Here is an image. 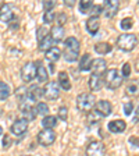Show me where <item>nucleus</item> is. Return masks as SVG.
<instances>
[{
  "mask_svg": "<svg viewBox=\"0 0 139 156\" xmlns=\"http://www.w3.org/2000/svg\"><path fill=\"white\" fill-rule=\"evenodd\" d=\"M96 105V98H95L93 94H89V92H84V94L78 95L77 98V107L81 112H91L92 109Z\"/></svg>",
  "mask_w": 139,
  "mask_h": 156,
  "instance_id": "nucleus-1",
  "label": "nucleus"
},
{
  "mask_svg": "<svg viewBox=\"0 0 139 156\" xmlns=\"http://www.w3.org/2000/svg\"><path fill=\"white\" fill-rule=\"evenodd\" d=\"M104 85H106L107 89H117L120 88L123 84V77L120 75V73L117 71L116 68H111V70H107L106 74H104Z\"/></svg>",
  "mask_w": 139,
  "mask_h": 156,
  "instance_id": "nucleus-2",
  "label": "nucleus"
},
{
  "mask_svg": "<svg viewBox=\"0 0 139 156\" xmlns=\"http://www.w3.org/2000/svg\"><path fill=\"white\" fill-rule=\"evenodd\" d=\"M136 42H138L136 35H134V34H123L117 39V46L124 52H131L136 46Z\"/></svg>",
  "mask_w": 139,
  "mask_h": 156,
  "instance_id": "nucleus-3",
  "label": "nucleus"
},
{
  "mask_svg": "<svg viewBox=\"0 0 139 156\" xmlns=\"http://www.w3.org/2000/svg\"><path fill=\"white\" fill-rule=\"evenodd\" d=\"M42 94L47 101H56L60 96V87L56 81L46 82L45 88H42Z\"/></svg>",
  "mask_w": 139,
  "mask_h": 156,
  "instance_id": "nucleus-4",
  "label": "nucleus"
},
{
  "mask_svg": "<svg viewBox=\"0 0 139 156\" xmlns=\"http://www.w3.org/2000/svg\"><path fill=\"white\" fill-rule=\"evenodd\" d=\"M36 68H38V66L33 62H28L23 66V68H21V78H23L24 82L28 84V82L32 81L33 78H36Z\"/></svg>",
  "mask_w": 139,
  "mask_h": 156,
  "instance_id": "nucleus-5",
  "label": "nucleus"
},
{
  "mask_svg": "<svg viewBox=\"0 0 139 156\" xmlns=\"http://www.w3.org/2000/svg\"><path fill=\"white\" fill-rule=\"evenodd\" d=\"M86 156H104L106 155V146L100 141H91L86 146Z\"/></svg>",
  "mask_w": 139,
  "mask_h": 156,
  "instance_id": "nucleus-6",
  "label": "nucleus"
},
{
  "mask_svg": "<svg viewBox=\"0 0 139 156\" xmlns=\"http://www.w3.org/2000/svg\"><path fill=\"white\" fill-rule=\"evenodd\" d=\"M54 141H56V134L53 130H45L43 128L42 131H39L38 142L42 146H50L54 144Z\"/></svg>",
  "mask_w": 139,
  "mask_h": 156,
  "instance_id": "nucleus-7",
  "label": "nucleus"
},
{
  "mask_svg": "<svg viewBox=\"0 0 139 156\" xmlns=\"http://www.w3.org/2000/svg\"><path fill=\"white\" fill-rule=\"evenodd\" d=\"M26 130H28V121H26L25 119H17V120L11 124V128H10L11 134L17 135V136H21L23 134H25Z\"/></svg>",
  "mask_w": 139,
  "mask_h": 156,
  "instance_id": "nucleus-8",
  "label": "nucleus"
},
{
  "mask_svg": "<svg viewBox=\"0 0 139 156\" xmlns=\"http://www.w3.org/2000/svg\"><path fill=\"white\" fill-rule=\"evenodd\" d=\"M118 9H120V2L118 0H107L103 6V13L107 18H111L118 13Z\"/></svg>",
  "mask_w": 139,
  "mask_h": 156,
  "instance_id": "nucleus-9",
  "label": "nucleus"
},
{
  "mask_svg": "<svg viewBox=\"0 0 139 156\" xmlns=\"http://www.w3.org/2000/svg\"><path fill=\"white\" fill-rule=\"evenodd\" d=\"M111 110H113V107H111L110 102H107V101H99V102H96V105H95V112H96L102 119L110 116Z\"/></svg>",
  "mask_w": 139,
  "mask_h": 156,
  "instance_id": "nucleus-10",
  "label": "nucleus"
},
{
  "mask_svg": "<svg viewBox=\"0 0 139 156\" xmlns=\"http://www.w3.org/2000/svg\"><path fill=\"white\" fill-rule=\"evenodd\" d=\"M14 18V7L11 4H3L0 7V21L2 23H11Z\"/></svg>",
  "mask_w": 139,
  "mask_h": 156,
  "instance_id": "nucleus-11",
  "label": "nucleus"
},
{
  "mask_svg": "<svg viewBox=\"0 0 139 156\" xmlns=\"http://www.w3.org/2000/svg\"><path fill=\"white\" fill-rule=\"evenodd\" d=\"M88 85H89V89L93 92L100 91L104 85V80L103 75H97V74H92L89 77V81H88Z\"/></svg>",
  "mask_w": 139,
  "mask_h": 156,
  "instance_id": "nucleus-12",
  "label": "nucleus"
},
{
  "mask_svg": "<svg viewBox=\"0 0 139 156\" xmlns=\"http://www.w3.org/2000/svg\"><path fill=\"white\" fill-rule=\"evenodd\" d=\"M107 64H106V60L104 58H95L92 60V66H91V71L92 74H97V75H103L104 73L107 71L106 70Z\"/></svg>",
  "mask_w": 139,
  "mask_h": 156,
  "instance_id": "nucleus-13",
  "label": "nucleus"
},
{
  "mask_svg": "<svg viewBox=\"0 0 139 156\" xmlns=\"http://www.w3.org/2000/svg\"><path fill=\"white\" fill-rule=\"evenodd\" d=\"M50 38H52V41L53 42H61L63 39H64V36H65V31H64V28L63 27H60V25H53L52 28H50Z\"/></svg>",
  "mask_w": 139,
  "mask_h": 156,
  "instance_id": "nucleus-14",
  "label": "nucleus"
},
{
  "mask_svg": "<svg viewBox=\"0 0 139 156\" xmlns=\"http://www.w3.org/2000/svg\"><path fill=\"white\" fill-rule=\"evenodd\" d=\"M107 128H109V131H111L114 134H120L127 130V123L124 120H113L107 124Z\"/></svg>",
  "mask_w": 139,
  "mask_h": 156,
  "instance_id": "nucleus-15",
  "label": "nucleus"
},
{
  "mask_svg": "<svg viewBox=\"0 0 139 156\" xmlns=\"http://www.w3.org/2000/svg\"><path fill=\"white\" fill-rule=\"evenodd\" d=\"M100 28V21H99V17H91V18L86 21V31L91 34L92 36H95L97 34Z\"/></svg>",
  "mask_w": 139,
  "mask_h": 156,
  "instance_id": "nucleus-16",
  "label": "nucleus"
},
{
  "mask_svg": "<svg viewBox=\"0 0 139 156\" xmlns=\"http://www.w3.org/2000/svg\"><path fill=\"white\" fill-rule=\"evenodd\" d=\"M58 80H57V84L58 87L64 89V91H70L71 89V81H70V77L65 71H60L58 73Z\"/></svg>",
  "mask_w": 139,
  "mask_h": 156,
  "instance_id": "nucleus-17",
  "label": "nucleus"
},
{
  "mask_svg": "<svg viewBox=\"0 0 139 156\" xmlns=\"http://www.w3.org/2000/svg\"><path fill=\"white\" fill-rule=\"evenodd\" d=\"M38 68H36V78H38L39 82H46L49 80V73L46 70V67L42 64L40 62H35Z\"/></svg>",
  "mask_w": 139,
  "mask_h": 156,
  "instance_id": "nucleus-18",
  "label": "nucleus"
},
{
  "mask_svg": "<svg viewBox=\"0 0 139 156\" xmlns=\"http://www.w3.org/2000/svg\"><path fill=\"white\" fill-rule=\"evenodd\" d=\"M21 113H23V119H25L26 121H32L36 119V109H33V106H24L21 107Z\"/></svg>",
  "mask_w": 139,
  "mask_h": 156,
  "instance_id": "nucleus-19",
  "label": "nucleus"
},
{
  "mask_svg": "<svg viewBox=\"0 0 139 156\" xmlns=\"http://www.w3.org/2000/svg\"><path fill=\"white\" fill-rule=\"evenodd\" d=\"M45 57L47 58L50 63H53V62H57L58 58L61 57V50L57 48V46H53L52 49H49L47 52L45 53Z\"/></svg>",
  "mask_w": 139,
  "mask_h": 156,
  "instance_id": "nucleus-20",
  "label": "nucleus"
},
{
  "mask_svg": "<svg viewBox=\"0 0 139 156\" xmlns=\"http://www.w3.org/2000/svg\"><path fill=\"white\" fill-rule=\"evenodd\" d=\"M92 66V56L89 53H85L81 58H79V70L81 71H89Z\"/></svg>",
  "mask_w": 139,
  "mask_h": 156,
  "instance_id": "nucleus-21",
  "label": "nucleus"
},
{
  "mask_svg": "<svg viewBox=\"0 0 139 156\" xmlns=\"http://www.w3.org/2000/svg\"><path fill=\"white\" fill-rule=\"evenodd\" d=\"M42 127L45 128V130H52V128H54L56 126H57V117L56 116H45L42 120Z\"/></svg>",
  "mask_w": 139,
  "mask_h": 156,
  "instance_id": "nucleus-22",
  "label": "nucleus"
},
{
  "mask_svg": "<svg viewBox=\"0 0 139 156\" xmlns=\"http://www.w3.org/2000/svg\"><path fill=\"white\" fill-rule=\"evenodd\" d=\"M111 50H113V48H111L110 43H107V42H100L95 45V52L97 55H109Z\"/></svg>",
  "mask_w": 139,
  "mask_h": 156,
  "instance_id": "nucleus-23",
  "label": "nucleus"
},
{
  "mask_svg": "<svg viewBox=\"0 0 139 156\" xmlns=\"http://www.w3.org/2000/svg\"><path fill=\"white\" fill-rule=\"evenodd\" d=\"M78 55H79V52H78V50L64 48V53H63V56H64L65 62H68V63H74V62H77V60H78Z\"/></svg>",
  "mask_w": 139,
  "mask_h": 156,
  "instance_id": "nucleus-24",
  "label": "nucleus"
},
{
  "mask_svg": "<svg viewBox=\"0 0 139 156\" xmlns=\"http://www.w3.org/2000/svg\"><path fill=\"white\" fill-rule=\"evenodd\" d=\"M53 41H52V38H50V35H47L45 39H42L40 42H39V50L40 52H47L49 49H52L53 48Z\"/></svg>",
  "mask_w": 139,
  "mask_h": 156,
  "instance_id": "nucleus-25",
  "label": "nucleus"
},
{
  "mask_svg": "<svg viewBox=\"0 0 139 156\" xmlns=\"http://www.w3.org/2000/svg\"><path fill=\"white\" fill-rule=\"evenodd\" d=\"M65 48L68 49H74V50H78L79 52V49H81V45H79V41L74 36H70V38L65 39Z\"/></svg>",
  "mask_w": 139,
  "mask_h": 156,
  "instance_id": "nucleus-26",
  "label": "nucleus"
},
{
  "mask_svg": "<svg viewBox=\"0 0 139 156\" xmlns=\"http://www.w3.org/2000/svg\"><path fill=\"white\" fill-rule=\"evenodd\" d=\"M28 95H29V98H31V99H33L35 102H36V99H38V98L43 96L42 89H40L38 85H33V87L29 88V89H28Z\"/></svg>",
  "mask_w": 139,
  "mask_h": 156,
  "instance_id": "nucleus-27",
  "label": "nucleus"
},
{
  "mask_svg": "<svg viewBox=\"0 0 139 156\" xmlns=\"http://www.w3.org/2000/svg\"><path fill=\"white\" fill-rule=\"evenodd\" d=\"M92 7H93V3H92L91 0H82V2H79V4H78V9H79V11H81L82 14H88L91 11Z\"/></svg>",
  "mask_w": 139,
  "mask_h": 156,
  "instance_id": "nucleus-28",
  "label": "nucleus"
},
{
  "mask_svg": "<svg viewBox=\"0 0 139 156\" xmlns=\"http://www.w3.org/2000/svg\"><path fill=\"white\" fill-rule=\"evenodd\" d=\"M10 92H11V89H10L9 85L4 81H0V101L7 99V98L10 96Z\"/></svg>",
  "mask_w": 139,
  "mask_h": 156,
  "instance_id": "nucleus-29",
  "label": "nucleus"
},
{
  "mask_svg": "<svg viewBox=\"0 0 139 156\" xmlns=\"http://www.w3.org/2000/svg\"><path fill=\"white\" fill-rule=\"evenodd\" d=\"M36 114H40V116H49V106L45 102H38L36 105Z\"/></svg>",
  "mask_w": 139,
  "mask_h": 156,
  "instance_id": "nucleus-30",
  "label": "nucleus"
},
{
  "mask_svg": "<svg viewBox=\"0 0 139 156\" xmlns=\"http://www.w3.org/2000/svg\"><path fill=\"white\" fill-rule=\"evenodd\" d=\"M47 35H49V29L46 28L45 25L39 27V28L36 29V39H38V42H40L42 39H45Z\"/></svg>",
  "mask_w": 139,
  "mask_h": 156,
  "instance_id": "nucleus-31",
  "label": "nucleus"
},
{
  "mask_svg": "<svg viewBox=\"0 0 139 156\" xmlns=\"http://www.w3.org/2000/svg\"><path fill=\"white\" fill-rule=\"evenodd\" d=\"M134 25V20L130 18V17H127V18H123L120 23V27L123 31H128V29H131Z\"/></svg>",
  "mask_w": 139,
  "mask_h": 156,
  "instance_id": "nucleus-32",
  "label": "nucleus"
},
{
  "mask_svg": "<svg viewBox=\"0 0 139 156\" xmlns=\"http://www.w3.org/2000/svg\"><path fill=\"white\" fill-rule=\"evenodd\" d=\"M56 20V13L54 11H45V14H43V21H45V24H53Z\"/></svg>",
  "mask_w": 139,
  "mask_h": 156,
  "instance_id": "nucleus-33",
  "label": "nucleus"
},
{
  "mask_svg": "<svg viewBox=\"0 0 139 156\" xmlns=\"http://www.w3.org/2000/svg\"><path fill=\"white\" fill-rule=\"evenodd\" d=\"M57 119H60V120H63V121H67V119H68V109L65 106H61L60 109H58Z\"/></svg>",
  "mask_w": 139,
  "mask_h": 156,
  "instance_id": "nucleus-34",
  "label": "nucleus"
},
{
  "mask_svg": "<svg viewBox=\"0 0 139 156\" xmlns=\"http://www.w3.org/2000/svg\"><path fill=\"white\" fill-rule=\"evenodd\" d=\"M100 120H102V117L99 116L96 112H92V113H89V116H88V121H89V124H91V126L97 124V121H100Z\"/></svg>",
  "mask_w": 139,
  "mask_h": 156,
  "instance_id": "nucleus-35",
  "label": "nucleus"
},
{
  "mask_svg": "<svg viewBox=\"0 0 139 156\" xmlns=\"http://www.w3.org/2000/svg\"><path fill=\"white\" fill-rule=\"evenodd\" d=\"M130 75H131V64L130 63H125L123 66V68H121V77L128 78Z\"/></svg>",
  "mask_w": 139,
  "mask_h": 156,
  "instance_id": "nucleus-36",
  "label": "nucleus"
},
{
  "mask_svg": "<svg viewBox=\"0 0 139 156\" xmlns=\"http://www.w3.org/2000/svg\"><path fill=\"white\" fill-rule=\"evenodd\" d=\"M56 20H57V25L63 27L65 23H67V14L65 13H58L56 16Z\"/></svg>",
  "mask_w": 139,
  "mask_h": 156,
  "instance_id": "nucleus-37",
  "label": "nucleus"
},
{
  "mask_svg": "<svg viewBox=\"0 0 139 156\" xmlns=\"http://www.w3.org/2000/svg\"><path fill=\"white\" fill-rule=\"evenodd\" d=\"M103 11V7L99 6V4H93V7L91 9V11L89 13L92 14V17H99V14Z\"/></svg>",
  "mask_w": 139,
  "mask_h": 156,
  "instance_id": "nucleus-38",
  "label": "nucleus"
},
{
  "mask_svg": "<svg viewBox=\"0 0 139 156\" xmlns=\"http://www.w3.org/2000/svg\"><path fill=\"white\" fill-rule=\"evenodd\" d=\"M11 145H13L11 135H3V148H4V149H9Z\"/></svg>",
  "mask_w": 139,
  "mask_h": 156,
  "instance_id": "nucleus-39",
  "label": "nucleus"
},
{
  "mask_svg": "<svg viewBox=\"0 0 139 156\" xmlns=\"http://www.w3.org/2000/svg\"><path fill=\"white\" fill-rule=\"evenodd\" d=\"M53 7H56V2H53V0L43 2V9H45V11H52Z\"/></svg>",
  "mask_w": 139,
  "mask_h": 156,
  "instance_id": "nucleus-40",
  "label": "nucleus"
},
{
  "mask_svg": "<svg viewBox=\"0 0 139 156\" xmlns=\"http://www.w3.org/2000/svg\"><path fill=\"white\" fill-rule=\"evenodd\" d=\"M132 110H134V103L132 102H127L124 105V113H125V116H130L132 113Z\"/></svg>",
  "mask_w": 139,
  "mask_h": 156,
  "instance_id": "nucleus-41",
  "label": "nucleus"
},
{
  "mask_svg": "<svg viewBox=\"0 0 139 156\" xmlns=\"http://www.w3.org/2000/svg\"><path fill=\"white\" fill-rule=\"evenodd\" d=\"M127 91H128V94H130V95H136V94H138V85H136V84H131L130 87L127 88Z\"/></svg>",
  "mask_w": 139,
  "mask_h": 156,
  "instance_id": "nucleus-42",
  "label": "nucleus"
},
{
  "mask_svg": "<svg viewBox=\"0 0 139 156\" xmlns=\"http://www.w3.org/2000/svg\"><path fill=\"white\" fill-rule=\"evenodd\" d=\"M130 142L136 148V146H139V138H136V136H131V138H130Z\"/></svg>",
  "mask_w": 139,
  "mask_h": 156,
  "instance_id": "nucleus-43",
  "label": "nucleus"
},
{
  "mask_svg": "<svg viewBox=\"0 0 139 156\" xmlns=\"http://www.w3.org/2000/svg\"><path fill=\"white\" fill-rule=\"evenodd\" d=\"M64 4H65V6H68V7H72L75 4V2H74V0H70V2H67V0H65Z\"/></svg>",
  "mask_w": 139,
  "mask_h": 156,
  "instance_id": "nucleus-44",
  "label": "nucleus"
},
{
  "mask_svg": "<svg viewBox=\"0 0 139 156\" xmlns=\"http://www.w3.org/2000/svg\"><path fill=\"white\" fill-rule=\"evenodd\" d=\"M139 120V107L136 109V112H135V119H134V121H138Z\"/></svg>",
  "mask_w": 139,
  "mask_h": 156,
  "instance_id": "nucleus-45",
  "label": "nucleus"
},
{
  "mask_svg": "<svg viewBox=\"0 0 139 156\" xmlns=\"http://www.w3.org/2000/svg\"><path fill=\"white\" fill-rule=\"evenodd\" d=\"M49 68H50V73H54V66H53V63H50Z\"/></svg>",
  "mask_w": 139,
  "mask_h": 156,
  "instance_id": "nucleus-46",
  "label": "nucleus"
},
{
  "mask_svg": "<svg viewBox=\"0 0 139 156\" xmlns=\"http://www.w3.org/2000/svg\"><path fill=\"white\" fill-rule=\"evenodd\" d=\"M0 135H3V127L0 126Z\"/></svg>",
  "mask_w": 139,
  "mask_h": 156,
  "instance_id": "nucleus-47",
  "label": "nucleus"
},
{
  "mask_svg": "<svg viewBox=\"0 0 139 156\" xmlns=\"http://www.w3.org/2000/svg\"><path fill=\"white\" fill-rule=\"evenodd\" d=\"M23 156H31V155H23Z\"/></svg>",
  "mask_w": 139,
  "mask_h": 156,
  "instance_id": "nucleus-48",
  "label": "nucleus"
}]
</instances>
